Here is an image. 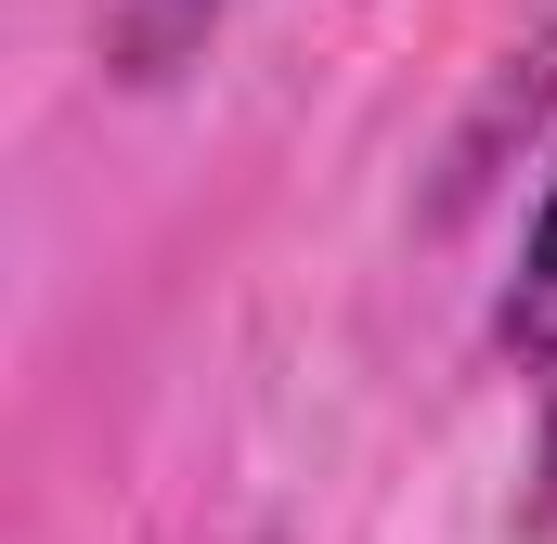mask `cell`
Here are the masks:
<instances>
[{
    "label": "cell",
    "instance_id": "1",
    "mask_svg": "<svg viewBox=\"0 0 557 544\" xmlns=\"http://www.w3.org/2000/svg\"><path fill=\"white\" fill-rule=\"evenodd\" d=\"M493 337H506L519 363H545V376H557V182H545V208H532V247H519V285H506Z\"/></svg>",
    "mask_w": 557,
    "mask_h": 544
},
{
    "label": "cell",
    "instance_id": "2",
    "mask_svg": "<svg viewBox=\"0 0 557 544\" xmlns=\"http://www.w3.org/2000/svg\"><path fill=\"white\" fill-rule=\"evenodd\" d=\"M532 519H557V441H545V506H532Z\"/></svg>",
    "mask_w": 557,
    "mask_h": 544
}]
</instances>
